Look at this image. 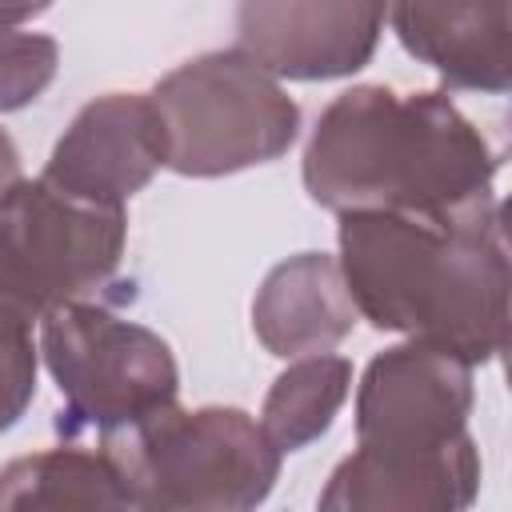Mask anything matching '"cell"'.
Masks as SVG:
<instances>
[{"label": "cell", "mask_w": 512, "mask_h": 512, "mask_svg": "<svg viewBox=\"0 0 512 512\" xmlns=\"http://www.w3.org/2000/svg\"><path fill=\"white\" fill-rule=\"evenodd\" d=\"M340 276L356 316L456 360L488 364L508 336L500 204L460 212L340 216Z\"/></svg>", "instance_id": "1"}, {"label": "cell", "mask_w": 512, "mask_h": 512, "mask_svg": "<svg viewBox=\"0 0 512 512\" xmlns=\"http://www.w3.org/2000/svg\"><path fill=\"white\" fill-rule=\"evenodd\" d=\"M500 156L444 92L360 84L340 92L304 148L316 204L352 212H460L492 204Z\"/></svg>", "instance_id": "2"}, {"label": "cell", "mask_w": 512, "mask_h": 512, "mask_svg": "<svg viewBox=\"0 0 512 512\" xmlns=\"http://www.w3.org/2000/svg\"><path fill=\"white\" fill-rule=\"evenodd\" d=\"M132 512H256L280 476V452L240 408L168 404L100 444Z\"/></svg>", "instance_id": "3"}, {"label": "cell", "mask_w": 512, "mask_h": 512, "mask_svg": "<svg viewBox=\"0 0 512 512\" xmlns=\"http://www.w3.org/2000/svg\"><path fill=\"white\" fill-rule=\"evenodd\" d=\"M168 140V168L180 176H228L284 156L300 132V108L244 52H204L152 88Z\"/></svg>", "instance_id": "4"}, {"label": "cell", "mask_w": 512, "mask_h": 512, "mask_svg": "<svg viewBox=\"0 0 512 512\" xmlns=\"http://www.w3.org/2000/svg\"><path fill=\"white\" fill-rule=\"evenodd\" d=\"M40 352L64 396L56 428L92 432L100 444L152 412L176 404L180 372L172 348L144 324L96 304H68L40 320Z\"/></svg>", "instance_id": "5"}, {"label": "cell", "mask_w": 512, "mask_h": 512, "mask_svg": "<svg viewBox=\"0 0 512 512\" xmlns=\"http://www.w3.org/2000/svg\"><path fill=\"white\" fill-rule=\"evenodd\" d=\"M124 208L88 204L40 180H20L0 200V304L28 324L68 304H88L124 256Z\"/></svg>", "instance_id": "6"}, {"label": "cell", "mask_w": 512, "mask_h": 512, "mask_svg": "<svg viewBox=\"0 0 512 512\" xmlns=\"http://www.w3.org/2000/svg\"><path fill=\"white\" fill-rule=\"evenodd\" d=\"M480 492L468 432L448 440H360L328 476L316 512H464Z\"/></svg>", "instance_id": "7"}, {"label": "cell", "mask_w": 512, "mask_h": 512, "mask_svg": "<svg viewBox=\"0 0 512 512\" xmlns=\"http://www.w3.org/2000/svg\"><path fill=\"white\" fill-rule=\"evenodd\" d=\"M164 164L168 140L152 100L136 92H108L84 104L56 140L44 180L76 200L124 208V200H132Z\"/></svg>", "instance_id": "8"}, {"label": "cell", "mask_w": 512, "mask_h": 512, "mask_svg": "<svg viewBox=\"0 0 512 512\" xmlns=\"http://www.w3.org/2000/svg\"><path fill=\"white\" fill-rule=\"evenodd\" d=\"M384 20L380 4H240L236 52L276 80H336L368 64Z\"/></svg>", "instance_id": "9"}, {"label": "cell", "mask_w": 512, "mask_h": 512, "mask_svg": "<svg viewBox=\"0 0 512 512\" xmlns=\"http://www.w3.org/2000/svg\"><path fill=\"white\" fill-rule=\"evenodd\" d=\"M472 368L428 344L380 352L356 392V440H448L468 432Z\"/></svg>", "instance_id": "10"}, {"label": "cell", "mask_w": 512, "mask_h": 512, "mask_svg": "<svg viewBox=\"0 0 512 512\" xmlns=\"http://www.w3.org/2000/svg\"><path fill=\"white\" fill-rule=\"evenodd\" d=\"M388 20L400 44L452 88L508 92L512 4H396Z\"/></svg>", "instance_id": "11"}, {"label": "cell", "mask_w": 512, "mask_h": 512, "mask_svg": "<svg viewBox=\"0 0 512 512\" xmlns=\"http://www.w3.org/2000/svg\"><path fill=\"white\" fill-rule=\"evenodd\" d=\"M252 328L260 344L284 360L336 348L356 328V308L336 256L300 252L276 264L252 300Z\"/></svg>", "instance_id": "12"}, {"label": "cell", "mask_w": 512, "mask_h": 512, "mask_svg": "<svg viewBox=\"0 0 512 512\" xmlns=\"http://www.w3.org/2000/svg\"><path fill=\"white\" fill-rule=\"evenodd\" d=\"M0 512H132L104 452L60 444L0 472Z\"/></svg>", "instance_id": "13"}, {"label": "cell", "mask_w": 512, "mask_h": 512, "mask_svg": "<svg viewBox=\"0 0 512 512\" xmlns=\"http://www.w3.org/2000/svg\"><path fill=\"white\" fill-rule=\"evenodd\" d=\"M352 388V364L344 356H304L296 364H288L260 408V432L264 440L284 456L296 452L304 444H312L316 436H324L340 412V404L348 400Z\"/></svg>", "instance_id": "14"}, {"label": "cell", "mask_w": 512, "mask_h": 512, "mask_svg": "<svg viewBox=\"0 0 512 512\" xmlns=\"http://www.w3.org/2000/svg\"><path fill=\"white\" fill-rule=\"evenodd\" d=\"M60 48L52 36L8 28L0 32V112L32 104L56 76Z\"/></svg>", "instance_id": "15"}, {"label": "cell", "mask_w": 512, "mask_h": 512, "mask_svg": "<svg viewBox=\"0 0 512 512\" xmlns=\"http://www.w3.org/2000/svg\"><path fill=\"white\" fill-rule=\"evenodd\" d=\"M36 396L32 324L0 304V432L12 428Z\"/></svg>", "instance_id": "16"}, {"label": "cell", "mask_w": 512, "mask_h": 512, "mask_svg": "<svg viewBox=\"0 0 512 512\" xmlns=\"http://www.w3.org/2000/svg\"><path fill=\"white\" fill-rule=\"evenodd\" d=\"M20 184V152L8 140V132H0V200Z\"/></svg>", "instance_id": "17"}, {"label": "cell", "mask_w": 512, "mask_h": 512, "mask_svg": "<svg viewBox=\"0 0 512 512\" xmlns=\"http://www.w3.org/2000/svg\"><path fill=\"white\" fill-rule=\"evenodd\" d=\"M44 8H4L0 4V32H8V28H20L24 20H32V16H40Z\"/></svg>", "instance_id": "18"}]
</instances>
